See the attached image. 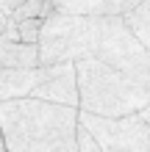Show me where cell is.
Segmentation results:
<instances>
[{
    "instance_id": "cell-9",
    "label": "cell",
    "mask_w": 150,
    "mask_h": 152,
    "mask_svg": "<svg viewBox=\"0 0 150 152\" xmlns=\"http://www.w3.org/2000/svg\"><path fill=\"white\" fill-rule=\"evenodd\" d=\"M53 8L61 14H78V17H103L109 14L106 0H53Z\"/></svg>"
},
{
    "instance_id": "cell-2",
    "label": "cell",
    "mask_w": 150,
    "mask_h": 152,
    "mask_svg": "<svg viewBox=\"0 0 150 152\" xmlns=\"http://www.w3.org/2000/svg\"><path fill=\"white\" fill-rule=\"evenodd\" d=\"M78 86H81V111L95 116L122 119L134 116L150 102V83L131 77L100 58H81Z\"/></svg>"
},
{
    "instance_id": "cell-5",
    "label": "cell",
    "mask_w": 150,
    "mask_h": 152,
    "mask_svg": "<svg viewBox=\"0 0 150 152\" xmlns=\"http://www.w3.org/2000/svg\"><path fill=\"white\" fill-rule=\"evenodd\" d=\"M81 124L92 130L103 152H150V122H145L139 113L109 119L81 111Z\"/></svg>"
},
{
    "instance_id": "cell-10",
    "label": "cell",
    "mask_w": 150,
    "mask_h": 152,
    "mask_svg": "<svg viewBox=\"0 0 150 152\" xmlns=\"http://www.w3.org/2000/svg\"><path fill=\"white\" fill-rule=\"evenodd\" d=\"M56 11L53 8V0H25V3L17 8L14 14H8L11 20H33V17H42V20H47V17Z\"/></svg>"
},
{
    "instance_id": "cell-12",
    "label": "cell",
    "mask_w": 150,
    "mask_h": 152,
    "mask_svg": "<svg viewBox=\"0 0 150 152\" xmlns=\"http://www.w3.org/2000/svg\"><path fill=\"white\" fill-rule=\"evenodd\" d=\"M139 3H145V0H106V6H109V14H128L131 8H136Z\"/></svg>"
},
{
    "instance_id": "cell-3",
    "label": "cell",
    "mask_w": 150,
    "mask_h": 152,
    "mask_svg": "<svg viewBox=\"0 0 150 152\" xmlns=\"http://www.w3.org/2000/svg\"><path fill=\"white\" fill-rule=\"evenodd\" d=\"M86 58H100L120 72L142 80V83H150V53L136 39V33L128 28L125 17L120 14L92 17Z\"/></svg>"
},
{
    "instance_id": "cell-14",
    "label": "cell",
    "mask_w": 150,
    "mask_h": 152,
    "mask_svg": "<svg viewBox=\"0 0 150 152\" xmlns=\"http://www.w3.org/2000/svg\"><path fill=\"white\" fill-rule=\"evenodd\" d=\"M139 116H142V119H145V122H150V102L145 105V108H142V111H139Z\"/></svg>"
},
{
    "instance_id": "cell-7",
    "label": "cell",
    "mask_w": 150,
    "mask_h": 152,
    "mask_svg": "<svg viewBox=\"0 0 150 152\" xmlns=\"http://www.w3.org/2000/svg\"><path fill=\"white\" fill-rule=\"evenodd\" d=\"M42 83V66L33 69H0V102L31 97Z\"/></svg>"
},
{
    "instance_id": "cell-13",
    "label": "cell",
    "mask_w": 150,
    "mask_h": 152,
    "mask_svg": "<svg viewBox=\"0 0 150 152\" xmlns=\"http://www.w3.org/2000/svg\"><path fill=\"white\" fill-rule=\"evenodd\" d=\"M25 3V0H0V8H3V17H8V14H14L17 8H20Z\"/></svg>"
},
{
    "instance_id": "cell-1",
    "label": "cell",
    "mask_w": 150,
    "mask_h": 152,
    "mask_svg": "<svg viewBox=\"0 0 150 152\" xmlns=\"http://www.w3.org/2000/svg\"><path fill=\"white\" fill-rule=\"evenodd\" d=\"M6 152H81V108L36 97L0 102Z\"/></svg>"
},
{
    "instance_id": "cell-8",
    "label": "cell",
    "mask_w": 150,
    "mask_h": 152,
    "mask_svg": "<svg viewBox=\"0 0 150 152\" xmlns=\"http://www.w3.org/2000/svg\"><path fill=\"white\" fill-rule=\"evenodd\" d=\"M42 66L39 44L0 39V69H33Z\"/></svg>"
},
{
    "instance_id": "cell-4",
    "label": "cell",
    "mask_w": 150,
    "mask_h": 152,
    "mask_svg": "<svg viewBox=\"0 0 150 152\" xmlns=\"http://www.w3.org/2000/svg\"><path fill=\"white\" fill-rule=\"evenodd\" d=\"M89 25H92V17L53 11L45 20L42 39H39L42 64H64V61L86 58V53H89Z\"/></svg>"
},
{
    "instance_id": "cell-6",
    "label": "cell",
    "mask_w": 150,
    "mask_h": 152,
    "mask_svg": "<svg viewBox=\"0 0 150 152\" xmlns=\"http://www.w3.org/2000/svg\"><path fill=\"white\" fill-rule=\"evenodd\" d=\"M31 97L81 108V86H78V66H75V61L42 64V83L33 88Z\"/></svg>"
},
{
    "instance_id": "cell-11",
    "label": "cell",
    "mask_w": 150,
    "mask_h": 152,
    "mask_svg": "<svg viewBox=\"0 0 150 152\" xmlns=\"http://www.w3.org/2000/svg\"><path fill=\"white\" fill-rule=\"evenodd\" d=\"M8 20H11V17H8ZM14 25H17V33H20V42L39 44L42 28H45V20H42V17H33V20H20V22L14 20Z\"/></svg>"
}]
</instances>
